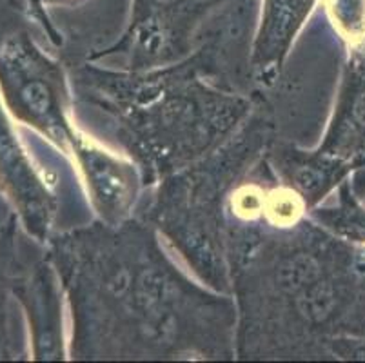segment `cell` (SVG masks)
<instances>
[{
  "label": "cell",
  "instance_id": "12",
  "mask_svg": "<svg viewBox=\"0 0 365 363\" xmlns=\"http://www.w3.org/2000/svg\"><path fill=\"white\" fill-rule=\"evenodd\" d=\"M311 218L318 220L324 227L336 235L365 245V208L358 202L347 180L338 188V204L314 209Z\"/></svg>",
  "mask_w": 365,
  "mask_h": 363
},
{
  "label": "cell",
  "instance_id": "14",
  "mask_svg": "<svg viewBox=\"0 0 365 363\" xmlns=\"http://www.w3.org/2000/svg\"><path fill=\"white\" fill-rule=\"evenodd\" d=\"M329 11L351 46L365 40V0H327Z\"/></svg>",
  "mask_w": 365,
  "mask_h": 363
},
{
  "label": "cell",
  "instance_id": "9",
  "mask_svg": "<svg viewBox=\"0 0 365 363\" xmlns=\"http://www.w3.org/2000/svg\"><path fill=\"white\" fill-rule=\"evenodd\" d=\"M75 158L84 173L102 222L118 225L131 218L138 195V178H142L137 165L113 156L89 138H84L76 149Z\"/></svg>",
  "mask_w": 365,
  "mask_h": 363
},
{
  "label": "cell",
  "instance_id": "6",
  "mask_svg": "<svg viewBox=\"0 0 365 363\" xmlns=\"http://www.w3.org/2000/svg\"><path fill=\"white\" fill-rule=\"evenodd\" d=\"M227 0H133L128 31L111 48L91 55L128 56L129 69H153L184 60L197 48L207 20Z\"/></svg>",
  "mask_w": 365,
  "mask_h": 363
},
{
  "label": "cell",
  "instance_id": "5",
  "mask_svg": "<svg viewBox=\"0 0 365 363\" xmlns=\"http://www.w3.org/2000/svg\"><path fill=\"white\" fill-rule=\"evenodd\" d=\"M0 86L16 118L75 155L84 136L75 131L66 115L64 73L26 35L9 40L0 53Z\"/></svg>",
  "mask_w": 365,
  "mask_h": 363
},
{
  "label": "cell",
  "instance_id": "10",
  "mask_svg": "<svg viewBox=\"0 0 365 363\" xmlns=\"http://www.w3.org/2000/svg\"><path fill=\"white\" fill-rule=\"evenodd\" d=\"M314 4L317 0H264L260 29L251 53L255 82L267 84L277 76L294 36Z\"/></svg>",
  "mask_w": 365,
  "mask_h": 363
},
{
  "label": "cell",
  "instance_id": "3",
  "mask_svg": "<svg viewBox=\"0 0 365 363\" xmlns=\"http://www.w3.org/2000/svg\"><path fill=\"white\" fill-rule=\"evenodd\" d=\"M76 98L111 122L144 184L195 164L220 148L262 100L209 78L193 55L153 69L109 71L81 66Z\"/></svg>",
  "mask_w": 365,
  "mask_h": 363
},
{
  "label": "cell",
  "instance_id": "13",
  "mask_svg": "<svg viewBox=\"0 0 365 363\" xmlns=\"http://www.w3.org/2000/svg\"><path fill=\"white\" fill-rule=\"evenodd\" d=\"M13 240L4 236L0 240V358H11L15 352L9 351V334L11 327L8 324V289L15 287L16 278L9 276L13 269Z\"/></svg>",
  "mask_w": 365,
  "mask_h": 363
},
{
  "label": "cell",
  "instance_id": "4",
  "mask_svg": "<svg viewBox=\"0 0 365 363\" xmlns=\"http://www.w3.org/2000/svg\"><path fill=\"white\" fill-rule=\"evenodd\" d=\"M274 126L260 100L220 148L158 182L140 218L162 232L195 275L217 292L231 291L225 209L238 182L265 155Z\"/></svg>",
  "mask_w": 365,
  "mask_h": 363
},
{
  "label": "cell",
  "instance_id": "1",
  "mask_svg": "<svg viewBox=\"0 0 365 363\" xmlns=\"http://www.w3.org/2000/svg\"><path fill=\"white\" fill-rule=\"evenodd\" d=\"M73 315V359H231L237 305L193 284L144 218L51 238Z\"/></svg>",
  "mask_w": 365,
  "mask_h": 363
},
{
  "label": "cell",
  "instance_id": "8",
  "mask_svg": "<svg viewBox=\"0 0 365 363\" xmlns=\"http://www.w3.org/2000/svg\"><path fill=\"white\" fill-rule=\"evenodd\" d=\"M0 184L15 202L24 225L36 240L46 242L49 236L55 200L36 176L31 162L16 142L15 133L0 111Z\"/></svg>",
  "mask_w": 365,
  "mask_h": 363
},
{
  "label": "cell",
  "instance_id": "15",
  "mask_svg": "<svg viewBox=\"0 0 365 363\" xmlns=\"http://www.w3.org/2000/svg\"><path fill=\"white\" fill-rule=\"evenodd\" d=\"M29 4H31V8L35 9V15L38 16V19H41V22L42 24L46 26V28H48V31L51 33L53 36L56 35L55 31H53V28H51V24H49V20H48V16L44 15V9H42V4H41V0H29Z\"/></svg>",
  "mask_w": 365,
  "mask_h": 363
},
{
  "label": "cell",
  "instance_id": "2",
  "mask_svg": "<svg viewBox=\"0 0 365 363\" xmlns=\"http://www.w3.org/2000/svg\"><path fill=\"white\" fill-rule=\"evenodd\" d=\"M237 356L365 359V245L313 220L227 222Z\"/></svg>",
  "mask_w": 365,
  "mask_h": 363
},
{
  "label": "cell",
  "instance_id": "11",
  "mask_svg": "<svg viewBox=\"0 0 365 363\" xmlns=\"http://www.w3.org/2000/svg\"><path fill=\"white\" fill-rule=\"evenodd\" d=\"M15 292L21 296L31 318L36 358H64L61 304L48 264L35 265L28 276L19 278Z\"/></svg>",
  "mask_w": 365,
  "mask_h": 363
},
{
  "label": "cell",
  "instance_id": "7",
  "mask_svg": "<svg viewBox=\"0 0 365 363\" xmlns=\"http://www.w3.org/2000/svg\"><path fill=\"white\" fill-rule=\"evenodd\" d=\"M313 153L341 182L365 168V40L351 48L329 129Z\"/></svg>",
  "mask_w": 365,
  "mask_h": 363
}]
</instances>
